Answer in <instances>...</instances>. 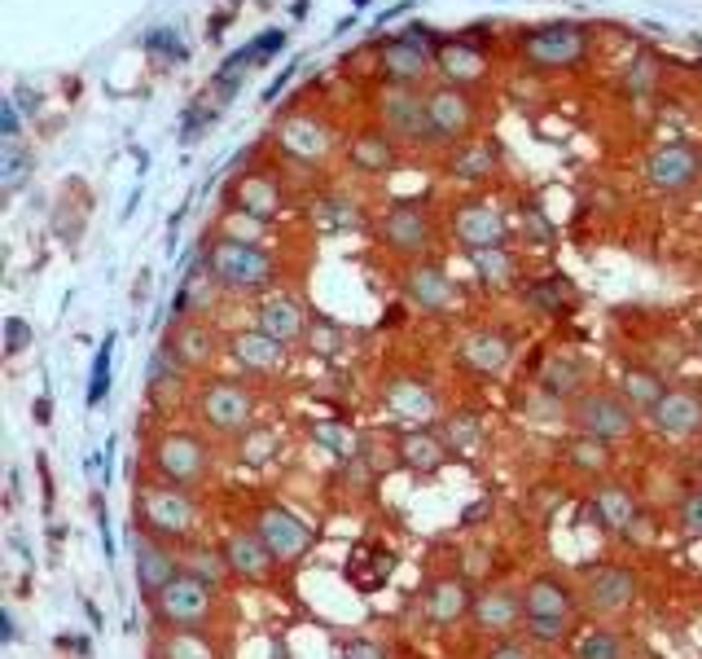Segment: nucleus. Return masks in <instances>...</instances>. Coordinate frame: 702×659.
Returning <instances> with one entry per match:
<instances>
[{
    "instance_id": "1",
    "label": "nucleus",
    "mask_w": 702,
    "mask_h": 659,
    "mask_svg": "<svg viewBox=\"0 0 702 659\" xmlns=\"http://www.w3.org/2000/svg\"><path fill=\"white\" fill-rule=\"evenodd\" d=\"M202 264L211 268V277L220 281L224 294H255L259 299L281 286V259L255 238L215 233L202 246Z\"/></svg>"
},
{
    "instance_id": "2",
    "label": "nucleus",
    "mask_w": 702,
    "mask_h": 659,
    "mask_svg": "<svg viewBox=\"0 0 702 659\" xmlns=\"http://www.w3.org/2000/svg\"><path fill=\"white\" fill-rule=\"evenodd\" d=\"M132 515H137V532H150V536H159L167 545H185L198 532V523H202L194 488L167 484L159 475L154 479H137Z\"/></svg>"
},
{
    "instance_id": "3",
    "label": "nucleus",
    "mask_w": 702,
    "mask_h": 659,
    "mask_svg": "<svg viewBox=\"0 0 702 659\" xmlns=\"http://www.w3.org/2000/svg\"><path fill=\"white\" fill-rule=\"evenodd\" d=\"M597 49L593 27L584 23H545L518 36V67L536 76H571L584 71Z\"/></svg>"
},
{
    "instance_id": "4",
    "label": "nucleus",
    "mask_w": 702,
    "mask_h": 659,
    "mask_svg": "<svg viewBox=\"0 0 702 659\" xmlns=\"http://www.w3.org/2000/svg\"><path fill=\"white\" fill-rule=\"evenodd\" d=\"M374 71L391 89H426L440 80V45L431 32H396L374 49Z\"/></svg>"
},
{
    "instance_id": "5",
    "label": "nucleus",
    "mask_w": 702,
    "mask_h": 659,
    "mask_svg": "<svg viewBox=\"0 0 702 659\" xmlns=\"http://www.w3.org/2000/svg\"><path fill=\"white\" fill-rule=\"evenodd\" d=\"M272 146L294 167H325L342 150V137H338L329 115H320L312 106H299V111L281 115V124L272 128Z\"/></svg>"
},
{
    "instance_id": "6",
    "label": "nucleus",
    "mask_w": 702,
    "mask_h": 659,
    "mask_svg": "<svg viewBox=\"0 0 702 659\" xmlns=\"http://www.w3.org/2000/svg\"><path fill=\"white\" fill-rule=\"evenodd\" d=\"M374 242H378L387 255H396V259H405V264H418V259H426V255L435 251V242H440L435 211H431L426 203L396 198V203L378 216Z\"/></svg>"
},
{
    "instance_id": "7",
    "label": "nucleus",
    "mask_w": 702,
    "mask_h": 659,
    "mask_svg": "<svg viewBox=\"0 0 702 659\" xmlns=\"http://www.w3.org/2000/svg\"><path fill=\"white\" fill-rule=\"evenodd\" d=\"M426 115H431V132H435V150H453L470 137H479V93L453 80H435L426 84Z\"/></svg>"
},
{
    "instance_id": "8",
    "label": "nucleus",
    "mask_w": 702,
    "mask_h": 659,
    "mask_svg": "<svg viewBox=\"0 0 702 659\" xmlns=\"http://www.w3.org/2000/svg\"><path fill=\"white\" fill-rule=\"evenodd\" d=\"M448 238H453L466 255L510 246V242H514L510 207H505L501 198L475 194V198H466V203H457V207H453V216H448Z\"/></svg>"
},
{
    "instance_id": "9",
    "label": "nucleus",
    "mask_w": 702,
    "mask_h": 659,
    "mask_svg": "<svg viewBox=\"0 0 702 659\" xmlns=\"http://www.w3.org/2000/svg\"><path fill=\"white\" fill-rule=\"evenodd\" d=\"M374 124L405 150H435L431 115H426V89H391L383 84L374 97Z\"/></svg>"
},
{
    "instance_id": "10",
    "label": "nucleus",
    "mask_w": 702,
    "mask_h": 659,
    "mask_svg": "<svg viewBox=\"0 0 702 659\" xmlns=\"http://www.w3.org/2000/svg\"><path fill=\"white\" fill-rule=\"evenodd\" d=\"M259 396L242 379H207L194 396V418L211 436H242L255 423Z\"/></svg>"
},
{
    "instance_id": "11",
    "label": "nucleus",
    "mask_w": 702,
    "mask_h": 659,
    "mask_svg": "<svg viewBox=\"0 0 702 659\" xmlns=\"http://www.w3.org/2000/svg\"><path fill=\"white\" fill-rule=\"evenodd\" d=\"M150 466H154V475L167 479V484L198 488V484L211 479L215 458H211V444H207L198 431L172 427V431L154 436V444H150Z\"/></svg>"
},
{
    "instance_id": "12",
    "label": "nucleus",
    "mask_w": 702,
    "mask_h": 659,
    "mask_svg": "<svg viewBox=\"0 0 702 659\" xmlns=\"http://www.w3.org/2000/svg\"><path fill=\"white\" fill-rule=\"evenodd\" d=\"M224 203H229L233 216H246V220H255V224H272V220L285 216L290 189H285V181H281L277 167H242V172L229 181Z\"/></svg>"
},
{
    "instance_id": "13",
    "label": "nucleus",
    "mask_w": 702,
    "mask_h": 659,
    "mask_svg": "<svg viewBox=\"0 0 702 659\" xmlns=\"http://www.w3.org/2000/svg\"><path fill=\"white\" fill-rule=\"evenodd\" d=\"M636 418H641V414H636L619 392H606V388H588L580 401L566 405V423H571L575 431H584V436L606 440V444L628 440V436L636 431Z\"/></svg>"
},
{
    "instance_id": "14",
    "label": "nucleus",
    "mask_w": 702,
    "mask_h": 659,
    "mask_svg": "<svg viewBox=\"0 0 702 659\" xmlns=\"http://www.w3.org/2000/svg\"><path fill=\"white\" fill-rule=\"evenodd\" d=\"M641 181L654 189V194H667V198H680L689 189L702 185V150L689 146V141H658L645 150L641 159Z\"/></svg>"
},
{
    "instance_id": "15",
    "label": "nucleus",
    "mask_w": 702,
    "mask_h": 659,
    "mask_svg": "<svg viewBox=\"0 0 702 659\" xmlns=\"http://www.w3.org/2000/svg\"><path fill=\"white\" fill-rule=\"evenodd\" d=\"M400 299L422 316H453L461 308V286L444 264L418 259V264H405L400 273Z\"/></svg>"
},
{
    "instance_id": "16",
    "label": "nucleus",
    "mask_w": 702,
    "mask_h": 659,
    "mask_svg": "<svg viewBox=\"0 0 702 659\" xmlns=\"http://www.w3.org/2000/svg\"><path fill=\"white\" fill-rule=\"evenodd\" d=\"M383 409L405 423V427H435L444 418V405H440V392L426 374H391L378 392Z\"/></svg>"
},
{
    "instance_id": "17",
    "label": "nucleus",
    "mask_w": 702,
    "mask_h": 659,
    "mask_svg": "<svg viewBox=\"0 0 702 659\" xmlns=\"http://www.w3.org/2000/svg\"><path fill=\"white\" fill-rule=\"evenodd\" d=\"M150 606H154V620L163 628H207L211 615H215V589L180 571Z\"/></svg>"
},
{
    "instance_id": "18",
    "label": "nucleus",
    "mask_w": 702,
    "mask_h": 659,
    "mask_svg": "<svg viewBox=\"0 0 702 659\" xmlns=\"http://www.w3.org/2000/svg\"><path fill=\"white\" fill-rule=\"evenodd\" d=\"M250 528L264 536V545L272 550V558L281 563V567H290V563H303L307 558V550H312V528L290 510V506H281V501H268V506H259L255 510V519H250Z\"/></svg>"
},
{
    "instance_id": "19",
    "label": "nucleus",
    "mask_w": 702,
    "mask_h": 659,
    "mask_svg": "<svg viewBox=\"0 0 702 659\" xmlns=\"http://www.w3.org/2000/svg\"><path fill=\"white\" fill-rule=\"evenodd\" d=\"M514 352H518V344L501 325H470L457 339V366L479 379H501L514 366Z\"/></svg>"
},
{
    "instance_id": "20",
    "label": "nucleus",
    "mask_w": 702,
    "mask_h": 659,
    "mask_svg": "<svg viewBox=\"0 0 702 659\" xmlns=\"http://www.w3.org/2000/svg\"><path fill=\"white\" fill-rule=\"evenodd\" d=\"M312 321H316V316L307 312L303 294H294V290H285V286H277V290H268V294L255 299V325L264 330V335H272L277 344H285V348L307 344Z\"/></svg>"
},
{
    "instance_id": "21",
    "label": "nucleus",
    "mask_w": 702,
    "mask_h": 659,
    "mask_svg": "<svg viewBox=\"0 0 702 659\" xmlns=\"http://www.w3.org/2000/svg\"><path fill=\"white\" fill-rule=\"evenodd\" d=\"M641 593V576L632 567H619V563H597V567H584V585H580V598L588 611L597 615H623Z\"/></svg>"
},
{
    "instance_id": "22",
    "label": "nucleus",
    "mask_w": 702,
    "mask_h": 659,
    "mask_svg": "<svg viewBox=\"0 0 702 659\" xmlns=\"http://www.w3.org/2000/svg\"><path fill=\"white\" fill-rule=\"evenodd\" d=\"M400 159H405V146H396L378 124H365V128H356V132L342 141V163H347V172H356V176H365V181L391 176V172L400 167Z\"/></svg>"
},
{
    "instance_id": "23",
    "label": "nucleus",
    "mask_w": 702,
    "mask_h": 659,
    "mask_svg": "<svg viewBox=\"0 0 702 659\" xmlns=\"http://www.w3.org/2000/svg\"><path fill=\"white\" fill-rule=\"evenodd\" d=\"M163 344H167L172 357L185 366V374H202V370H211V366L220 361V352H224L229 339H220V330H215L207 316H185V321H172V330H167Z\"/></svg>"
},
{
    "instance_id": "24",
    "label": "nucleus",
    "mask_w": 702,
    "mask_h": 659,
    "mask_svg": "<svg viewBox=\"0 0 702 659\" xmlns=\"http://www.w3.org/2000/svg\"><path fill=\"white\" fill-rule=\"evenodd\" d=\"M527 620V606H523V589L514 585H483L475 593V606H470V628L483 633V637H514Z\"/></svg>"
},
{
    "instance_id": "25",
    "label": "nucleus",
    "mask_w": 702,
    "mask_h": 659,
    "mask_svg": "<svg viewBox=\"0 0 702 659\" xmlns=\"http://www.w3.org/2000/svg\"><path fill=\"white\" fill-rule=\"evenodd\" d=\"M496 172H501V146L492 137H483V132L461 141V146H453V150H444V176L453 185H461V189H483V185L496 181Z\"/></svg>"
},
{
    "instance_id": "26",
    "label": "nucleus",
    "mask_w": 702,
    "mask_h": 659,
    "mask_svg": "<svg viewBox=\"0 0 702 659\" xmlns=\"http://www.w3.org/2000/svg\"><path fill=\"white\" fill-rule=\"evenodd\" d=\"M180 571H185V567H180L176 545H167V541H159V536H150V532H137V545H132V576H137V589H141L145 602H154Z\"/></svg>"
},
{
    "instance_id": "27",
    "label": "nucleus",
    "mask_w": 702,
    "mask_h": 659,
    "mask_svg": "<svg viewBox=\"0 0 702 659\" xmlns=\"http://www.w3.org/2000/svg\"><path fill=\"white\" fill-rule=\"evenodd\" d=\"M645 418L663 440H693L702 436V392L689 383H671L667 396Z\"/></svg>"
},
{
    "instance_id": "28",
    "label": "nucleus",
    "mask_w": 702,
    "mask_h": 659,
    "mask_svg": "<svg viewBox=\"0 0 702 659\" xmlns=\"http://www.w3.org/2000/svg\"><path fill=\"white\" fill-rule=\"evenodd\" d=\"M229 357H233V366L246 370L250 379H277V374L290 366V348L277 344L272 335H264L259 325L229 335Z\"/></svg>"
},
{
    "instance_id": "29",
    "label": "nucleus",
    "mask_w": 702,
    "mask_h": 659,
    "mask_svg": "<svg viewBox=\"0 0 702 659\" xmlns=\"http://www.w3.org/2000/svg\"><path fill=\"white\" fill-rule=\"evenodd\" d=\"M580 589L566 580V576H553V571H540L523 585V606H527V620H575L580 615Z\"/></svg>"
},
{
    "instance_id": "30",
    "label": "nucleus",
    "mask_w": 702,
    "mask_h": 659,
    "mask_svg": "<svg viewBox=\"0 0 702 659\" xmlns=\"http://www.w3.org/2000/svg\"><path fill=\"white\" fill-rule=\"evenodd\" d=\"M475 593H479V589H470V580H466V576L448 571V576H435V580L426 585V602H422V611H426V620H431L435 628H457L461 620H470Z\"/></svg>"
},
{
    "instance_id": "31",
    "label": "nucleus",
    "mask_w": 702,
    "mask_h": 659,
    "mask_svg": "<svg viewBox=\"0 0 702 659\" xmlns=\"http://www.w3.org/2000/svg\"><path fill=\"white\" fill-rule=\"evenodd\" d=\"M220 550H224V558H229L233 580H246V585H264V580L272 576V567H277L272 550L264 545V536H259L255 528H233Z\"/></svg>"
},
{
    "instance_id": "32",
    "label": "nucleus",
    "mask_w": 702,
    "mask_h": 659,
    "mask_svg": "<svg viewBox=\"0 0 702 659\" xmlns=\"http://www.w3.org/2000/svg\"><path fill=\"white\" fill-rule=\"evenodd\" d=\"M588 515H593V523H597L601 532H615V536H619V532H632V523L641 519V501H636V493H632L628 484L601 479L597 493H593Z\"/></svg>"
},
{
    "instance_id": "33",
    "label": "nucleus",
    "mask_w": 702,
    "mask_h": 659,
    "mask_svg": "<svg viewBox=\"0 0 702 659\" xmlns=\"http://www.w3.org/2000/svg\"><path fill=\"white\" fill-rule=\"evenodd\" d=\"M448 458H453V449L444 444V436L435 427H409L396 440V462L413 475H435V471H444Z\"/></svg>"
},
{
    "instance_id": "34",
    "label": "nucleus",
    "mask_w": 702,
    "mask_h": 659,
    "mask_svg": "<svg viewBox=\"0 0 702 659\" xmlns=\"http://www.w3.org/2000/svg\"><path fill=\"white\" fill-rule=\"evenodd\" d=\"M536 388L540 392H549L553 401H562V405H571V401H580L584 392H588V370H584V361L575 357V352H549L545 357V366H540V374H536Z\"/></svg>"
},
{
    "instance_id": "35",
    "label": "nucleus",
    "mask_w": 702,
    "mask_h": 659,
    "mask_svg": "<svg viewBox=\"0 0 702 659\" xmlns=\"http://www.w3.org/2000/svg\"><path fill=\"white\" fill-rule=\"evenodd\" d=\"M470 273L483 290L501 294V290H518L523 286V259L514 246H496V251H479L470 255Z\"/></svg>"
},
{
    "instance_id": "36",
    "label": "nucleus",
    "mask_w": 702,
    "mask_h": 659,
    "mask_svg": "<svg viewBox=\"0 0 702 659\" xmlns=\"http://www.w3.org/2000/svg\"><path fill=\"white\" fill-rule=\"evenodd\" d=\"M518 299H523V308H527V312H536V316H562V312L571 308L575 290H571V281H566V277L545 273V277L523 281V286H518Z\"/></svg>"
},
{
    "instance_id": "37",
    "label": "nucleus",
    "mask_w": 702,
    "mask_h": 659,
    "mask_svg": "<svg viewBox=\"0 0 702 659\" xmlns=\"http://www.w3.org/2000/svg\"><path fill=\"white\" fill-rule=\"evenodd\" d=\"M154 659H224V650L202 628H163L154 637Z\"/></svg>"
},
{
    "instance_id": "38",
    "label": "nucleus",
    "mask_w": 702,
    "mask_h": 659,
    "mask_svg": "<svg viewBox=\"0 0 702 659\" xmlns=\"http://www.w3.org/2000/svg\"><path fill=\"white\" fill-rule=\"evenodd\" d=\"M215 294H220V281L211 277V268L198 259L189 273H185V281H180V290H176V316L172 321H185V316H207L211 312V303H215Z\"/></svg>"
},
{
    "instance_id": "39",
    "label": "nucleus",
    "mask_w": 702,
    "mask_h": 659,
    "mask_svg": "<svg viewBox=\"0 0 702 659\" xmlns=\"http://www.w3.org/2000/svg\"><path fill=\"white\" fill-rule=\"evenodd\" d=\"M667 379L658 374V370H650V366H628L623 374H619V383H615V392L636 409V414H650L663 396H667Z\"/></svg>"
},
{
    "instance_id": "40",
    "label": "nucleus",
    "mask_w": 702,
    "mask_h": 659,
    "mask_svg": "<svg viewBox=\"0 0 702 659\" xmlns=\"http://www.w3.org/2000/svg\"><path fill=\"white\" fill-rule=\"evenodd\" d=\"M562 458H566L571 471L593 475V479H606V475H610V462H615V449H610L606 440H597V436L575 431V436L562 444Z\"/></svg>"
},
{
    "instance_id": "41",
    "label": "nucleus",
    "mask_w": 702,
    "mask_h": 659,
    "mask_svg": "<svg viewBox=\"0 0 702 659\" xmlns=\"http://www.w3.org/2000/svg\"><path fill=\"white\" fill-rule=\"evenodd\" d=\"M488 76V58H483V49H475V45H440V80H453V84H466V89H475L479 80Z\"/></svg>"
},
{
    "instance_id": "42",
    "label": "nucleus",
    "mask_w": 702,
    "mask_h": 659,
    "mask_svg": "<svg viewBox=\"0 0 702 659\" xmlns=\"http://www.w3.org/2000/svg\"><path fill=\"white\" fill-rule=\"evenodd\" d=\"M237 444H233V458L242 462V466H250V471H259V466H272L277 462V453H281V436H277V427H264V423H250L242 436H233Z\"/></svg>"
},
{
    "instance_id": "43",
    "label": "nucleus",
    "mask_w": 702,
    "mask_h": 659,
    "mask_svg": "<svg viewBox=\"0 0 702 659\" xmlns=\"http://www.w3.org/2000/svg\"><path fill=\"white\" fill-rule=\"evenodd\" d=\"M180 567H185V576H194V580H202V585H211V589H220V585L233 580L229 558H224L220 545H185V550H180Z\"/></svg>"
},
{
    "instance_id": "44",
    "label": "nucleus",
    "mask_w": 702,
    "mask_h": 659,
    "mask_svg": "<svg viewBox=\"0 0 702 659\" xmlns=\"http://www.w3.org/2000/svg\"><path fill=\"white\" fill-rule=\"evenodd\" d=\"M440 436H444V444H448L453 453H461V458H475V453L483 449V423H479V414H470V409L444 414V418H440Z\"/></svg>"
},
{
    "instance_id": "45",
    "label": "nucleus",
    "mask_w": 702,
    "mask_h": 659,
    "mask_svg": "<svg viewBox=\"0 0 702 659\" xmlns=\"http://www.w3.org/2000/svg\"><path fill=\"white\" fill-rule=\"evenodd\" d=\"M571 659H632V655H628L623 633H615L606 624H593L571 641Z\"/></svg>"
},
{
    "instance_id": "46",
    "label": "nucleus",
    "mask_w": 702,
    "mask_h": 659,
    "mask_svg": "<svg viewBox=\"0 0 702 659\" xmlns=\"http://www.w3.org/2000/svg\"><path fill=\"white\" fill-rule=\"evenodd\" d=\"M312 220H316V229H325V233H347V229H361V224H365L361 207L351 203V198H338V194L316 198V203H312Z\"/></svg>"
},
{
    "instance_id": "47",
    "label": "nucleus",
    "mask_w": 702,
    "mask_h": 659,
    "mask_svg": "<svg viewBox=\"0 0 702 659\" xmlns=\"http://www.w3.org/2000/svg\"><path fill=\"white\" fill-rule=\"evenodd\" d=\"M391 571H396V554L391 550L387 554L383 550H365L356 563H347V576H351V585H356L361 593H374Z\"/></svg>"
},
{
    "instance_id": "48",
    "label": "nucleus",
    "mask_w": 702,
    "mask_h": 659,
    "mask_svg": "<svg viewBox=\"0 0 702 659\" xmlns=\"http://www.w3.org/2000/svg\"><path fill=\"white\" fill-rule=\"evenodd\" d=\"M307 436L316 440V444H325L334 458H342V462H356L361 458V449H356V436H351L342 423H334V418H320V423H312L307 427Z\"/></svg>"
},
{
    "instance_id": "49",
    "label": "nucleus",
    "mask_w": 702,
    "mask_h": 659,
    "mask_svg": "<svg viewBox=\"0 0 702 659\" xmlns=\"http://www.w3.org/2000/svg\"><path fill=\"white\" fill-rule=\"evenodd\" d=\"M619 89H623V93H632V97H650V93L658 89V62H654L650 54L628 58V62H623V71H619Z\"/></svg>"
},
{
    "instance_id": "50",
    "label": "nucleus",
    "mask_w": 702,
    "mask_h": 659,
    "mask_svg": "<svg viewBox=\"0 0 702 659\" xmlns=\"http://www.w3.org/2000/svg\"><path fill=\"white\" fill-rule=\"evenodd\" d=\"M342 344H347L342 325H334V321H325V316L312 321V330H307V352H316V357H338Z\"/></svg>"
},
{
    "instance_id": "51",
    "label": "nucleus",
    "mask_w": 702,
    "mask_h": 659,
    "mask_svg": "<svg viewBox=\"0 0 702 659\" xmlns=\"http://www.w3.org/2000/svg\"><path fill=\"white\" fill-rule=\"evenodd\" d=\"M676 528H680V536L702 541V484L680 497V506H676Z\"/></svg>"
},
{
    "instance_id": "52",
    "label": "nucleus",
    "mask_w": 702,
    "mask_h": 659,
    "mask_svg": "<svg viewBox=\"0 0 702 659\" xmlns=\"http://www.w3.org/2000/svg\"><path fill=\"white\" fill-rule=\"evenodd\" d=\"M531 646H562L575 628V620H523Z\"/></svg>"
},
{
    "instance_id": "53",
    "label": "nucleus",
    "mask_w": 702,
    "mask_h": 659,
    "mask_svg": "<svg viewBox=\"0 0 702 659\" xmlns=\"http://www.w3.org/2000/svg\"><path fill=\"white\" fill-rule=\"evenodd\" d=\"M523 238H527V242H540V246L558 242V224L540 211V203H523Z\"/></svg>"
},
{
    "instance_id": "54",
    "label": "nucleus",
    "mask_w": 702,
    "mask_h": 659,
    "mask_svg": "<svg viewBox=\"0 0 702 659\" xmlns=\"http://www.w3.org/2000/svg\"><path fill=\"white\" fill-rule=\"evenodd\" d=\"M110 357H115V339H106V348L93 361V379H89V409H97L110 392Z\"/></svg>"
},
{
    "instance_id": "55",
    "label": "nucleus",
    "mask_w": 702,
    "mask_h": 659,
    "mask_svg": "<svg viewBox=\"0 0 702 659\" xmlns=\"http://www.w3.org/2000/svg\"><path fill=\"white\" fill-rule=\"evenodd\" d=\"M23 176H27V150H19V141H5V154H0V185L14 194L23 185Z\"/></svg>"
},
{
    "instance_id": "56",
    "label": "nucleus",
    "mask_w": 702,
    "mask_h": 659,
    "mask_svg": "<svg viewBox=\"0 0 702 659\" xmlns=\"http://www.w3.org/2000/svg\"><path fill=\"white\" fill-rule=\"evenodd\" d=\"M483 659H536V650H531V641H523V637H496V641L483 650Z\"/></svg>"
},
{
    "instance_id": "57",
    "label": "nucleus",
    "mask_w": 702,
    "mask_h": 659,
    "mask_svg": "<svg viewBox=\"0 0 702 659\" xmlns=\"http://www.w3.org/2000/svg\"><path fill=\"white\" fill-rule=\"evenodd\" d=\"M342 659H387V650L378 641H370V637H351L342 646Z\"/></svg>"
},
{
    "instance_id": "58",
    "label": "nucleus",
    "mask_w": 702,
    "mask_h": 659,
    "mask_svg": "<svg viewBox=\"0 0 702 659\" xmlns=\"http://www.w3.org/2000/svg\"><path fill=\"white\" fill-rule=\"evenodd\" d=\"M10 339H14L10 352H23V348H27V344H23V339H27V325H23V321H10Z\"/></svg>"
},
{
    "instance_id": "59",
    "label": "nucleus",
    "mask_w": 702,
    "mask_h": 659,
    "mask_svg": "<svg viewBox=\"0 0 702 659\" xmlns=\"http://www.w3.org/2000/svg\"><path fill=\"white\" fill-rule=\"evenodd\" d=\"M488 510H492V501H479V506H470V510H466V519H461V523H466V528H475V523H483V515H488Z\"/></svg>"
},
{
    "instance_id": "60",
    "label": "nucleus",
    "mask_w": 702,
    "mask_h": 659,
    "mask_svg": "<svg viewBox=\"0 0 702 659\" xmlns=\"http://www.w3.org/2000/svg\"><path fill=\"white\" fill-rule=\"evenodd\" d=\"M0 624H5V628H0V637H5V641H14V620H10V611L0 615Z\"/></svg>"
},
{
    "instance_id": "61",
    "label": "nucleus",
    "mask_w": 702,
    "mask_h": 659,
    "mask_svg": "<svg viewBox=\"0 0 702 659\" xmlns=\"http://www.w3.org/2000/svg\"><path fill=\"white\" fill-rule=\"evenodd\" d=\"M698 357H702V330H698Z\"/></svg>"
},
{
    "instance_id": "62",
    "label": "nucleus",
    "mask_w": 702,
    "mask_h": 659,
    "mask_svg": "<svg viewBox=\"0 0 702 659\" xmlns=\"http://www.w3.org/2000/svg\"><path fill=\"white\" fill-rule=\"evenodd\" d=\"M356 5H365V0H356Z\"/></svg>"
}]
</instances>
